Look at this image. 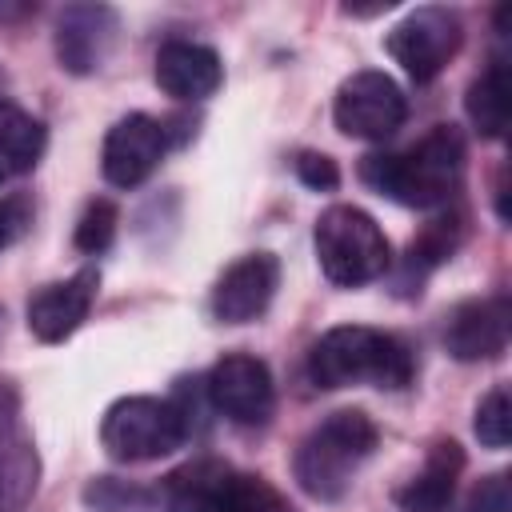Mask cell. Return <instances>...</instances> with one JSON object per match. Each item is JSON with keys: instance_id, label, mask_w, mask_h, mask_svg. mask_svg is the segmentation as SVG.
I'll return each mask as SVG.
<instances>
[{"instance_id": "1", "label": "cell", "mask_w": 512, "mask_h": 512, "mask_svg": "<svg viewBox=\"0 0 512 512\" xmlns=\"http://www.w3.org/2000/svg\"><path fill=\"white\" fill-rule=\"evenodd\" d=\"M464 176V136L436 124L404 152H372L360 160V180L404 208H444Z\"/></svg>"}, {"instance_id": "2", "label": "cell", "mask_w": 512, "mask_h": 512, "mask_svg": "<svg viewBox=\"0 0 512 512\" xmlns=\"http://www.w3.org/2000/svg\"><path fill=\"white\" fill-rule=\"evenodd\" d=\"M416 376V360L408 344L392 332L340 324L328 328L308 352V380L316 388H348V384H376V388H404Z\"/></svg>"}, {"instance_id": "3", "label": "cell", "mask_w": 512, "mask_h": 512, "mask_svg": "<svg viewBox=\"0 0 512 512\" xmlns=\"http://www.w3.org/2000/svg\"><path fill=\"white\" fill-rule=\"evenodd\" d=\"M372 448H376V424L364 412L356 408L332 412L300 440L296 460H292L296 484L312 500H340L356 468L372 456Z\"/></svg>"}, {"instance_id": "4", "label": "cell", "mask_w": 512, "mask_h": 512, "mask_svg": "<svg viewBox=\"0 0 512 512\" xmlns=\"http://www.w3.org/2000/svg\"><path fill=\"white\" fill-rule=\"evenodd\" d=\"M312 244H316L320 272L332 284H340V288H360V284L384 276L388 264H392L388 236L356 204H332V208H324L320 220H316Z\"/></svg>"}, {"instance_id": "5", "label": "cell", "mask_w": 512, "mask_h": 512, "mask_svg": "<svg viewBox=\"0 0 512 512\" xmlns=\"http://www.w3.org/2000/svg\"><path fill=\"white\" fill-rule=\"evenodd\" d=\"M188 440V412L160 396H120L100 420V444L112 460L140 464L176 452Z\"/></svg>"}, {"instance_id": "6", "label": "cell", "mask_w": 512, "mask_h": 512, "mask_svg": "<svg viewBox=\"0 0 512 512\" xmlns=\"http://www.w3.org/2000/svg\"><path fill=\"white\" fill-rule=\"evenodd\" d=\"M272 496L260 476H244L224 460H188L160 484L168 512H260Z\"/></svg>"}, {"instance_id": "7", "label": "cell", "mask_w": 512, "mask_h": 512, "mask_svg": "<svg viewBox=\"0 0 512 512\" xmlns=\"http://www.w3.org/2000/svg\"><path fill=\"white\" fill-rule=\"evenodd\" d=\"M460 40H464V24L452 8H440V4H424L416 12H408L388 36H384V48L388 56L416 80H432L444 72V64L460 52Z\"/></svg>"}, {"instance_id": "8", "label": "cell", "mask_w": 512, "mask_h": 512, "mask_svg": "<svg viewBox=\"0 0 512 512\" xmlns=\"http://www.w3.org/2000/svg\"><path fill=\"white\" fill-rule=\"evenodd\" d=\"M332 116H336V128L344 136H356V140H388L404 124L408 100H404L400 84L388 72L364 68V72H352L336 88Z\"/></svg>"}, {"instance_id": "9", "label": "cell", "mask_w": 512, "mask_h": 512, "mask_svg": "<svg viewBox=\"0 0 512 512\" xmlns=\"http://www.w3.org/2000/svg\"><path fill=\"white\" fill-rule=\"evenodd\" d=\"M208 400L220 416H228L232 424H244V428H256V424H268L272 408H276V384H272V372L264 360L248 356V352H232L224 360L212 364L208 380Z\"/></svg>"}, {"instance_id": "10", "label": "cell", "mask_w": 512, "mask_h": 512, "mask_svg": "<svg viewBox=\"0 0 512 512\" xmlns=\"http://www.w3.org/2000/svg\"><path fill=\"white\" fill-rule=\"evenodd\" d=\"M164 148H168V128L144 112H128L104 136V152H100L104 180L116 188L144 184L156 172V164L164 160Z\"/></svg>"}, {"instance_id": "11", "label": "cell", "mask_w": 512, "mask_h": 512, "mask_svg": "<svg viewBox=\"0 0 512 512\" xmlns=\"http://www.w3.org/2000/svg\"><path fill=\"white\" fill-rule=\"evenodd\" d=\"M120 20L108 4H68L56 20V60L72 76H92L104 68L116 44Z\"/></svg>"}, {"instance_id": "12", "label": "cell", "mask_w": 512, "mask_h": 512, "mask_svg": "<svg viewBox=\"0 0 512 512\" xmlns=\"http://www.w3.org/2000/svg\"><path fill=\"white\" fill-rule=\"evenodd\" d=\"M280 284V260L272 252H248L236 264L224 268V276L212 288V316L220 324H248L256 320Z\"/></svg>"}, {"instance_id": "13", "label": "cell", "mask_w": 512, "mask_h": 512, "mask_svg": "<svg viewBox=\"0 0 512 512\" xmlns=\"http://www.w3.org/2000/svg\"><path fill=\"white\" fill-rule=\"evenodd\" d=\"M508 324H512V312L504 296L460 300L444 320V348L464 364L496 360L508 348Z\"/></svg>"}, {"instance_id": "14", "label": "cell", "mask_w": 512, "mask_h": 512, "mask_svg": "<svg viewBox=\"0 0 512 512\" xmlns=\"http://www.w3.org/2000/svg\"><path fill=\"white\" fill-rule=\"evenodd\" d=\"M96 288H100V272L92 264L72 272L68 280L44 284L28 300V328H32V336L44 340V344L68 340L84 324V316H88V308L96 300Z\"/></svg>"}, {"instance_id": "15", "label": "cell", "mask_w": 512, "mask_h": 512, "mask_svg": "<svg viewBox=\"0 0 512 512\" xmlns=\"http://www.w3.org/2000/svg\"><path fill=\"white\" fill-rule=\"evenodd\" d=\"M224 64L208 44L196 40H168L156 52V84L172 100H204L220 88Z\"/></svg>"}, {"instance_id": "16", "label": "cell", "mask_w": 512, "mask_h": 512, "mask_svg": "<svg viewBox=\"0 0 512 512\" xmlns=\"http://www.w3.org/2000/svg\"><path fill=\"white\" fill-rule=\"evenodd\" d=\"M40 480V456L32 436L16 424V416H4L0 424V512H24Z\"/></svg>"}, {"instance_id": "17", "label": "cell", "mask_w": 512, "mask_h": 512, "mask_svg": "<svg viewBox=\"0 0 512 512\" xmlns=\"http://www.w3.org/2000/svg\"><path fill=\"white\" fill-rule=\"evenodd\" d=\"M44 144H48L44 124L20 104L0 100V184L32 172L44 156Z\"/></svg>"}, {"instance_id": "18", "label": "cell", "mask_w": 512, "mask_h": 512, "mask_svg": "<svg viewBox=\"0 0 512 512\" xmlns=\"http://www.w3.org/2000/svg\"><path fill=\"white\" fill-rule=\"evenodd\" d=\"M464 468V456H460V444H436V452L428 456L424 472L400 488V508L404 512H444L448 500H452V488H456V476Z\"/></svg>"}, {"instance_id": "19", "label": "cell", "mask_w": 512, "mask_h": 512, "mask_svg": "<svg viewBox=\"0 0 512 512\" xmlns=\"http://www.w3.org/2000/svg\"><path fill=\"white\" fill-rule=\"evenodd\" d=\"M464 108L480 136H504V128H508V64H504V56H492V64L472 80Z\"/></svg>"}, {"instance_id": "20", "label": "cell", "mask_w": 512, "mask_h": 512, "mask_svg": "<svg viewBox=\"0 0 512 512\" xmlns=\"http://www.w3.org/2000/svg\"><path fill=\"white\" fill-rule=\"evenodd\" d=\"M464 220H468V216H464L460 208H448V212H440L436 220H428V224L420 228V236L408 244L404 272L424 276V272H432L436 264L452 260V252H456L460 240H464Z\"/></svg>"}, {"instance_id": "21", "label": "cell", "mask_w": 512, "mask_h": 512, "mask_svg": "<svg viewBox=\"0 0 512 512\" xmlns=\"http://www.w3.org/2000/svg\"><path fill=\"white\" fill-rule=\"evenodd\" d=\"M476 436L484 448H508L512 440V404H508V388L496 384L480 404H476V420H472Z\"/></svg>"}, {"instance_id": "22", "label": "cell", "mask_w": 512, "mask_h": 512, "mask_svg": "<svg viewBox=\"0 0 512 512\" xmlns=\"http://www.w3.org/2000/svg\"><path fill=\"white\" fill-rule=\"evenodd\" d=\"M116 224H120V216H116V204L112 200H88L84 212H80V220H76V236L72 240H76L80 252L100 256L112 244Z\"/></svg>"}, {"instance_id": "23", "label": "cell", "mask_w": 512, "mask_h": 512, "mask_svg": "<svg viewBox=\"0 0 512 512\" xmlns=\"http://www.w3.org/2000/svg\"><path fill=\"white\" fill-rule=\"evenodd\" d=\"M88 504L96 512H148V496L140 488H124L116 480H96L88 488Z\"/></svg>"}, {"instance_id": "24", "label": "cell", "mask_w": 512, "mask_h": 512, "mask_svg": "<svg viewBox=\"0 0 512 512\" xmlns=\"http://www.w3.org/2000/svg\"><path fill=\"white\" fill-rule=\"evenodd\" d=\"M32 228V200L24 192H12L0 200V252L8 244H16L24 232Z\"/></svg>"}, {"instance_id": "25", "label": "cell", "mask_w": 512, "mask_h": 512, "mask_svg": "<svg viewBox=\"0 0 512 512\" xmlns=\"http://www.w3.org/2000/svg\"><path fill=\"white\" fill-rule=\"evenodd\" d=\"M296 176H300L308 188H316V192H332V188L340 184V168H336V160L324 156V152H300V156H296Z\"/></svg>"}, {"instance_id": "26", "label": "cell", "mask_w": 512, "mask_h": 512, "mask_svg": "<svg viewBox=\"0 0 512 512\" xmlns=\"http://www.w3.org/2000/svg\"><path fill=\"white\" fill-rule=\"evenodd\" d=\"M468 512H512L508 476H504V472L488 476V480H484V484L472 492V504H468Z\"/></svg>"}, {"instance_id": "27", "label": "cell", "mask_w": 512, "mask_h": 512, "mask_svg": "<svg viewBox=\"0 0 512 512\" xmlns=\"http://www.w3.org/2000/svg\"><path fill=\"white\" fill-rule=\"evenodd\" d=\"M260 512H292V508H284V504H280V496H272V500H268Z\"/></svg>"}, {"instance_id": "28", "label": "cell", "mask_w": 512, "mask_h": 512, "mask_svg": "<svg viewBox=\"0 0 512 512\" xmlns=\"http://www.w3.org/2000/svg\"><path fill=\"white\" fill-rule=\"evenodd\" d=\"M0 88H4V72H0Z\"/></svg>"}]
</instances>
